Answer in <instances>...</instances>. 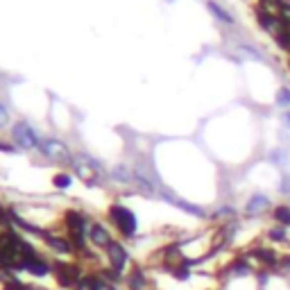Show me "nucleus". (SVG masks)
I'll return each mask as SVG.
<instances>
[{
  "label": "nucleus",
  "instance_id": "4be33fe9",
  "mask_svg": "<svg viewBox=\"0 0 290 290\" xmlns=\"http://www.w3.org/2000/svg\"><path fill=\"white\" fill-rule=\"evenodd\" d=\"M279 268L284 270V272H290V254H288V256H281V261H279Z\"/></svg>",
  "mask_w": 290,
  "mask_h": 290
},
{
  "label": "nucleus",
  "instance_id": "f03ea898",
  "mask_svg": "<svg viewBox=\"0 0 290 290\" xmlns=\"http://www.w3.org/2000/svg\"><path fill=\"white\" fill-rule=\"evenodd\" d=\"M73 170L75 175L86 184H96L97 182V175H100V166H97L93 159L89 156H73Z\"/></svg>",
  "mask_w": 290,
  "mask_h": 290
},
{
  "label": "nucleus",
  "instance_id": "a878e982",
  "mask_svg": "<svg viewBox=\"0 0 290 290\" xmlns=\"http://www.w3.org/2000/svg\"><path fill=\"white\" fill-rule=\"evenodd\" d=\"M286 120H288V123H290V111H288V113H286Z\"/></svg>",
  "mask_w": 290,
  "mask_h": 290
},
{
  "label": "nucleus",
  "instance_id": "4468645a",
  "mask_svg": "<svg viewBox=\"0 0 290 290\" xmlns=\"http://www.w3.org/2000/svg\"><path fill=\"white\" fill-rule=\"evenodd\" d=\"M277 102L281 104V107H290V89H279V93H277Z\"/></svg>",
  "mask_w": 290,
  "mask_h": 290
},
{
  "label": "nucleus",
  "instance_id": "dca6fc26",
  "mask_svg": "<svg viewBox=\"0 0 290 290\" xmlns=\"http://www.w3.org/2000/svg\"><path fill=\"white\" fill-rule=\"evenodd\" d=\"M272 241H286V227H274V229H270V234H268Z\"/></svg>",
  "mask_w": 290,
  "mask_h": 290
},
{
  "label": "nucleus",
  "instance_id": "f257e3e1",
  "mask_svg": "<svg viewBox=\"0 0 290 290\" xmlns=\"http://www.w3.org/2000/svg\"><path fill=\"white\" fill-rule=\"evenodd\" d=\"M109 215H111L113 225L118 227L123 236L132 238L136 234V218L129 209H125V206H120V204H113L111 209H109Z\"/></svg>",
  "mask_w": 290,
  "mask_h": 290
},
{
  "label": "nucleus",
  "instance_id": "ddd939ff",
  "mask_svg": "<svg viewBox=\"0 0 290 290\" xmlns=\"http://www.w3.org/2000/svg\"><path fill=\"white\" fill-rule=\"evenodd\" d=\"M129 284H132V288H134V290H143V286H145L143 272H141V270H136L134 274H129Z\"/></svg>",
  "mask_w": 290,
  "mask_h": 290
},
{
  "label": "nucleus",
  "instance_id": "7ed1b4c3",
  "mask_svg": "<svg viewBox=\"0 0 290 290\" xmlns=\"http://www.w3.org/2000/svg\"><path fill=\"white\" fill-rule=\"evenodd\" d=\"M41 152L48 159H52V161L57 163H73V156H70V150L66 147L61 141L57 139H48V141H43L41 143Z\"/></svg>",
  "mask_w": 290,
  "mask_h": 290
},
{
  "label": "nucleus",
  "instance_id": "39448f33",
  "mask_svg": "<svg viewBox=\"0 0 290 290\" xmlns=\"http://www.w3.org/2000/svg\"><path fill=\"white\" fill-rule=\"evenodd\" d=\"M107 258H109V263H111V268L116 270V272H123L125 265H127V249H125L120 242H109L107 245Z\"/></svg>",
  "mask_w": 290,
  "mask_h": 290
},
{
  "label": "nucleus",
  "instance_id": "2eb2a0df",
  "mask_svg": "<svg viewBox=\"0 0 290 290\" xmlns=\"http://www.w3.org/2000/svg\"><path fill=\"white\" fill-rule=\"evenodd\" d=\"M256 16H258V23H261V25H263V27H272L274 18H272V16H270L268 11H263V9H258V11H256Z\"/></svg>",
  "mask_w": 290,
  "mask_h": 290
},
{
  "label": "nucleus",
  "instance_id": "0eeeda50",
  "mask_svg": "<svg viewBox=\"0 0 290 290\" xmlns=\"http://www.w3.org/2000/svg\"><path fill=\"white\" fill-rule=\"evenodd\" d=\"M268 206H270V202H268V197H265V195H254V197L247 202L245 211H247L249 215H256V213H261L263 209H268Z\"/></svg>",
  "mask_w": 290,
  "mask_h": 290
},
{
  "label": "nucleus",
  "instance_id": "1a4fd4ad",
  "mask_svg": "<svg viewBox=\"0 0 290 290\" xmlns=\"http://www.w3.org/2000/svg\"><path fill=\"white\" fill-rule=\"evenodd\" d=\"M25 268L30 270L32 274H37V277H43V274H48V272H50V268H48V265L43 263V261H39L37 256H34L32 261H27V263H25Z\"/></svg>",
  "mask_w": 290,
  "mask_h": 290
},
{
  "label": "nucleus",
  "instance_id": "aec40b11",
  "mask_svg": "<svg viewBox=\"0 0 290 290\" xmlns=\"http://www.w3.org/2000/svg\"><path fill=\"white\" fill-rule=\"evenodd\" d=\"M54 184H57L59 188H66L70 184V177L68 175H57V177H54Z\"/></svg>",
  "mask_w": 290,
  "mask_h": 290
},
{
  "label": "nucleus",
  "instance_id": "5701e85b",
  "mask_svg": "<svg viewBox=\"0 0 290 290\" xmlns=\"http://www.w3.org/2000/svg\"><path fill=\"white\" fill-rule=\"evenodd\" d=\"M218 215H220V218H225V215L227 218H231V215H234V209H231V206H225V209L218 211Z\"/></svg>",
  "mask_w": 290,
  "mask_h": 290
},
{
  "label": "nucleus",
  "instance_id": "9d476101",
  "mask_svg": "<svg viewBox=\"0 0 290 290\" xmlns=\"http://www.w3.org/2000/svg\"><path fill=\"white\" fill-rule=\"evenodd\" d=\"M46 242H48V245L54 249V252H61V254H68V252H70V245H68L66 241H61V238L46 236Z\"/></svg>",
  "mask_w": 290,
  "mask_h": 290
},
{
  "label": "nucleus",
  "instance_id": "9b49d317",
  "mask_svg": "<svg viewBox=\"0 0 290 290\" xmlns=\"http://www.w3.org/2000/svg\"><path fill=\"white\" fill-rule=\"evenodd\" d=\"M254 254H256L258 261H263L265 265H274V263H277V254H274L272 249H268V247H258Z\"/></svg>",
  "mask_w": 290,
  "mask_h": 290
},
{
  "label": "nucleus",
  "instance_id": "f3484780",
  "mask_svg": "<svg viewBox=\"0 0 290 290\" xmlns=\"http://www.w3.org/2000/svg\"><path fill=\"white\" fill-rule=\"evenodd\" d=\"M113 177L118 179V182H132V175H129V170H125L123 166L113 170Z\"/></svg>",
  "mask_w": 290,
  "mask_h": 290
},
{
  "label": "nucleus",
  "instance_id": "6ab92c4d",
  "mask_svg": "<svg viewBox=\"0 0 290 290\" xmlns=\"http://www.w3.org/2000/svg\"><path fill=\"white\" fill-rule=\"evenodd\" d=\"M234 272H236V274H247L249 272V265L245 263V261H238V263H234Z\"/></svg>",
  "mask_w": 290,
  "mask_h": 290
},
{
  "label": "nucleus",
  "instance_id": "f8f14e48",
  "mask_svg": "<svg viewBox=\"0 0 290 290\" xmlns=\"http://www.w3.org/2000/svg\"><path fill=\"white\" fill-rule=\"evenodd\" d=\"M274 218H277V222L281 227H288L290 225V206H277L274 209Z\"/></svg>",
  "mask_w": 290,
  "mask_h": 290
},
{
  "label": "nucleus",
  "instance_id": "412c9836",
  "mask_svg": "<svg viewBox=\"0 0 290 290\" xmlns=\"http://www.w3.org/2000/svg\"><path fill=\"white\" fill-rule=\"evenodd\" d=\"M7 120H9V113H7V109L0 104V127H5Z\"/></svg>",
  "mask_w": 290,
  "mask_h": 290
},
{
  "label": "nucleus",
  "instance_id": "393cba45",
  "mask_svg": "<svg viewBox=\"0 0 290 290\" xmlns=\"http://www.w3.org/2000/svg\"><path fill=\"white\" fill-rule=\"evenodd\" d=\"M284 193H290V177H286V184H284Z\"/></svg>",
  "mask_w": 290,
  "mask_h": 290
},
{
  "label": "nucleus",
  "instance_id": "423d86ee",
  "mask_svg": "<svg viewBox=\"0 0 290 290\" xmlns=\"http://www.w3.org/2000/svg\"><path fill=\"white\" fill-rule=\"evenodd\" d=\"M86 236L91 238V242L97 245V247H107L109 242H113L109 229L104 225H100V222H91V225L86 227Z\"/></svg>",
  "mask_w": 290,
  "mask_h": 290
},
{
  "label": "nucleus",
  "instance_id": "b1692460",
  "mask_svg": "<svg viewBox=\"0 0 290 290\" xmlns=\"http://www.w3.org/2000/svg\"><path fill=\"white\" fill-rule=\"evenodd\" d=\"M93 290H113L111 284H102V281H97L96 286H93Z\"/></svg>",
  "mask_w": 290,
  "mask_h": 290
},
{
  "label": "nucleus",
  "instance_id": "6e6552de",
  "mask_svg": "<svg viewBox=\"0 0 290 290\" xmlns=\"http://www.w3.org/2000/svg\"><path fill=\"white\" fill-rule=\"evenodd\" d=\"M209 9H211V14H213L215 18L220 23H227V25H234V16H231L229 11L227 9H222L218 2H213V0H209Z\"/></svg>",
  "mask_w": 290,
  "mask_h": 290
},
{
  "label": "nucleus",
  "instance_id": "20e7f679",
  "mask_svg": "<svg viewBox=\"0 0 290 290\" xmlns=\"http://www.w3.org/2000/svg\"><path fill=\"white\" fill-rule=\"evenodd\" d=\"M11 139H14V143H16L18 147H25V150H34V147H39L37 132H34L27 123L14 125V129H11Z\"/></svg>",
  "mask_w": 290,
  "mask_h": 290
},
{
  "label": "nucleus",
  "instance_id": "a211bd4d",
  "mask_svg": "<svg viewBox=\"0 0 290 290\" xmlns=\"http://www.w3.org/2000/svg\"><path fill=\"white\" fill-rule=\"evenodd\" d=\"M277 41H279V46H284V48H290V30H281Z\"/></svg>",
  "mask_w": 290,
  "mask_h": 290
}]
</instances>
